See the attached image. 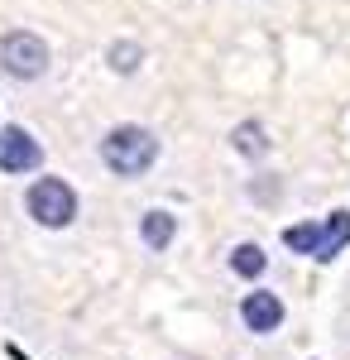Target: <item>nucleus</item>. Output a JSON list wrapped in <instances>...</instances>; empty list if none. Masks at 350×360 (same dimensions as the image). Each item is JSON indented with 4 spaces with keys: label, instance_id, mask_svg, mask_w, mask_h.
Wrapping results in <instances>:
<instances>
[{
    "label": "nucleus",
    "instance_id": "obj_1",
    "mask_svg": "<svg viewBox=\"0 0 350 360\" xmlns=\"http://www.w3.org/2000/svg\"><path fill=\"white\" fill-rule=\"evenodd\" d=\"M159 159V139L139 125H115L106 139H101V164L120 178H139L149 173V164Z\"/></svg>",
    "mask_w": 350,
    "mask_h": 360
},
{
    "label": "nucleus",
    "instance_id": "obj_4",
    "mask_svg": "<svg viewBox=\"0 0 350 360\" xmlns=\"http://www.w3.org/2000/svg\"><path fill=\"white\" fill-rule=\"evenodd\" d=\"M44 159V149L34 144L25 125H5L0 130V173H34Z\"/></svg>",
    "mask_w": 350,
    "mask_h": 360
},
{
    "label": "nucleus",
    "instance_id": "obj_2",
    "mask_svg": "<svg viewBox=\"0 0 350 360\" xmlns=\"http://www.w3.org/2000/svg\"><path fill=\"white\" fill-rule=\"evenodd\" d=\"M25 207H29V217H34L39 226L58 231V226H67L72 217H77V193H72L63 178H39V183L25 193Z\"/></svg>",
    "mask_w": 350,
    "mask_h": 360
},
{
    "label": "nucleus",
    "instance_id": "obj_7",
    "mask_svg": "<svg viewBox=\"0 0 350 360\" xmlns=\"http://www.w3.org/2000/svg\"><path fill=\"white\" fill-rule=\"evenodd\" d=\"M350 245V212H331L322 226V250H317V259H336V250Z\"/></svg>",
    "mask_w": 350,
    "mask_h": 360
},
{
    "label": "nucleus",
    "instance_id": "obj_11",
    "mask_svg": "<svg viewBox=\"0 0 350 360\" xmlns=\"http://www.w3.org/2000/svg\"><path fill=\"white\" fill-rule=\"evenodd\" d=\"M110 68H115V72H135L139 68V58H144V49H139V44H110Z\"/></svg>",
    "mask_w": 350,
    "mask_h": 360
},
{
    "label": "nucleus",
    "instance_id": "obj_5",
    "mask_svg": "<svg viewBox=\"0 0 350 360\" xmlns=\"http://www.w3.org/2000/svg\"><path fill=\"white\" fill-rule=\"evenodd\" d=\"M240 322L249 332L269 336V332H278V322H283V303H278L273 293H249L240 303Z\"/></svg>",
    "mask_w": 350,
    "mask_h": 360
},
{
    "label": "nucleus",
    "instance_id": "obj_6",
    "mask_svg": "<svg viewBox=\"0 0 350 360\" xmlns=\"http://www.w3.org/2000/svg\"><path fill=\"white\" fill-rule=\"evenodd\" d=\"M173 231H178L173 212H149V217L139 221V240H144L149 250H168L173 245Z\"/></svg>",
    "mask_w": 350,
    "mask_h": 360
},
{
    "label": "nucleus",
    "instance_id": "obj_10",
    "mask_svg": "<svg viewBox=\"0 0 350 360\" xmlns=\"http://www.w3.org/2000/svg\"><path fill=\"white\" fill-rule=\"evenodd\" d=\"M264 144H269V139H264V130H259L254 120H245V125H235V149H240V154H249V159H259V154H264Z\"/></svg>",
    "mask_w": 350,
    "mask_h": 360
},
{
    "label": "nucleus",
    "instance_id": "obj_9",
    "mask_svg": "<svg viewBox=\"0 0 350 360\" xmlns=\"http://www.w3.org/2000/svg\"><path fill=\"white\" fill-rule=\"evenodd\" d=\"M231 269L240 278H259L264 274V250L259 245H235L231 250Z\"/></svg>",
    "mask_w": 350,
    "mask_h": 360
},
{
    "label": "nucleus",
    "instance_id": "obj_8",
    "mask_svg": "<svg viewBox=\"0 0 350 360\" xmlns=\"http://www.w3.org/2000/svg\"><path fill=\"white\" fill-rule=\"evenodd\" d=\"M283 245L297 250V255H317V250H322V226H317V221L288 226V231H283Z\"/></svg>",
    "mask_w": 350,
    "mask_h": 360
},
{
    "label": "nucleus",
    "instance_id": "obj_3",
    "mask_svg": "<svg viewBox=\"0 0 350 360\" xmlns=\"http://www.w3.org/2000/svg\"><path fill=\"white\" fill-rule=\"evenodd\" d=\"M0 68L10 77H20V82H34V77L48 72V44L39 34H29V29H15V34L0 39Z\"/></svg>",
    "mask_w": 350,
    "mask_h": 360
}]
</instances>
